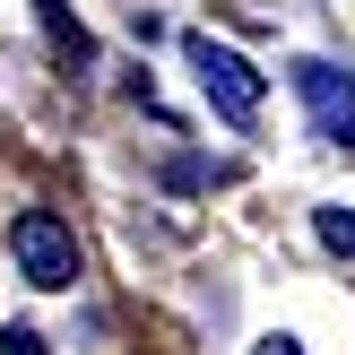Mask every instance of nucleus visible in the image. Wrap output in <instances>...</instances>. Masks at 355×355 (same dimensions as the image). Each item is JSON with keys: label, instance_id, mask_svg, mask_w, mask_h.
Instances as JSON below:
<instances>
[{"label": "nucleus", "instance_id": "20e7f679", "mask_svg": "<svg viewBox=\"0 0 355 355\" xmlns=\"http://www.w3.org/2000/svg\"><path fill=\"white\" fill-rule=\"evenodd\" d=\"M35 9H44V26H52V44H61V61H87V52H96V44H87V26L69 17V0H35Z\"/></svg>", "mask_w": 355, "mask_h": 355}, {"label": "nucleus", "instance_id": "39448f33", "mask_svg": "<svg viewBox=\"0 0 355 355\" xmlns=\"http://www.w3.org/2000/svg\"><path fill=\"white\" fill-rule=\"evenodd\" d=\"M321 243H329V252H355V217H347V208H321Z\"/></svg>", "mask_w": 355, "mask_h": 355}, {"label": "nucleus", "instance_id": "f257e3e1", "mask_svg": "<svg viewBox=\"0 0 355 355\" xmlns=\"http://www.w3.org/2000/svg\"><path fill=\"white\" fill-rule=\"evenodd\" d=\"M9 252H17V269H26V286L61 295L69 277H78V243H69V225L52 217V208H26V217L9 225Z\"/></svg>", "mask_w": 355, "mask_h": 355}, {"label": "nucleus", "instance_id": "423d86ee", "mask_svg": "<svg viewBox=\"0 0 355 355\" xmlns=\"http://www.w3.org/2000/svg\"><path fill=\"white\" fill-rule=\"evenodd\" d=\"M0 355H44V338L35 329H0Z\"/></svg>", "mask_w": 355, "mask_h": 355}, {"label": "nucleus", "instance_id": "0eeeda50", "mask_svg": "<svg viewBox=\"0 0 355 355\" xmlns=\"http://www.w3.org/2000/svg\"><path fill=\"white\" fill-rule=\"evenodd\" d=\"M252 355H304V347H295V338H260Z\"/></svg>", "mask_w": 355, "mask_h": 355}, {"label": "nucleus", "instance_id": "f03ea898", "mask_svg": "<svg viewBox=\"0 0 355 355\" xmlns=\"http://www.w3.org/2000/svg\"><path fill=\"white\" fill-rule=\"evenodd\" d=\"M191 69H200L208 104H217L225 121H260V69L243 61V52H225V44H208V35H191Z\"/></svg>", "mask_w": 355, "mask_h": 355}, {"label": "nucleus", "instance_id": "7ed1b4c3", "mask_svg": "<svg viewBox=\"0 0 355 355\" xmlns=\"http://www.w3.org/2000/svg\"><path fill=\"white\" fill-rule=\"evenodd\" d=\"M295 96H304L312 130H321L329 148H355V78L338 61H295Z\"/></svg>", "mask_w": 355, "mask_h": 355}]
</instances>
